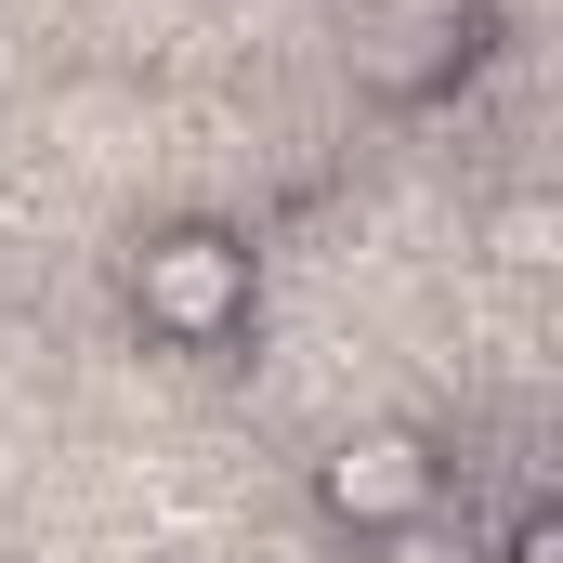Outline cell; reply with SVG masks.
Listing matches in <instances>:
<instances>
[{
    "mask_svg": "<svg viewBox=\"0 0 563 563\" xmlns=\"http://www.w3.org/2000/svg\"><path fill=\"white\" fill-rule=\"evenodd\" d=\"M472 66V0H380L367 26H354V79L367 92H394V106H420Z\"/></svg>",
    "mask_w": 563,
    "mask_h": 563,
    "instance_id": "cell-3",
    "label": "cell"
},
{
    "mask_svg": "<svg viewBox=\"0 0 563 563\" xmlns=\"http://www.w3.org/2000/svg\"><path fill=\"white\" fill-rule=\"evenodd\" d=\"M432 498H445V445H432L420 420H354L314 459V511L354 525V538H407Z\"/></svg>",
    "mask_w": 563,
    "mask_h": 563,
    "instance_id": "cell-2",
    "label": "cell"
},
{
    "mask_svg": "<svg viewBox=\"0 0 563 563\" xmlns=\"http://www.w3.org/2000/svg\"><path fill=\"white\" fill-rule=\"evenodd\" d=\"M13 66H26V53H13V26H0V92H13Z\"/></svg>",
    "mask_w": 563,
    "mask_h": 563,
    "instance_id": "cell-6",
    "label": "cell"
},
{
    "mask_svg": "<svg viewBox=\"0 0 563 563\" xmlns=\"http://www.w3.org/2000/svg\"><path fill=\"white\" fill-rule=\"evenodd\" d=\"M250 301H263V263H250L236 223H157L132 250V314L184 354H223L250 328Z\"/></svg>",
    "mask_w": 563,
    "mask_h": 563,
    "instance_id": "cell-1",
    "label": "cell"
},
{
    "mask_svg": "<svg viewBox=\"0 0 563 563\" xmlns=\"http://www.w3.org/2000/svg\"><path fill=\"white\" fill-rule=\"evenodd\" d=\"M498 563H563V525H551V511H525V525H511V551H498Z\"/></svg>",
    "mask_w": 563,
    "mask_h": 563,
    "instance_id": "cell-5",
    "label": "cell"
},
{
    "mask_svg": "<svg viewBox=\"0 0 563 563\" xmlns=\"http://www.w3.org/2000/svg\"><path fill=\"white\" fill-rule=\"evenodd\" d=\"M485 250H498V276H551V263H563V210L538 197V184H525V197L485 223Z\"/></svg>",
    "mask_w": 563,
    "mask_h": 563,
    "instance_id": "cell-4",
    "label": "cell"
}]
</instances>
